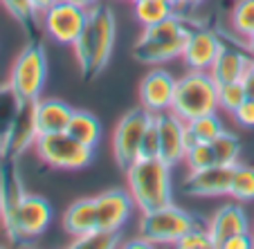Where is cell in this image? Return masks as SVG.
Masks as SVG:
<instances>
[{
  "instance_id": "7c38bea8",
  "label": "cell",
  "mask_w": 254,
  "mask_h": 249,
  "mask_svg": "<svg viewBox=\"0 0 254 249\" xmlns=\"http://www.w3.org/2000/svg\"><path fill=\"white\" fill-rule=\"evenodd\" d=\"M234 166H232V164H211V166L200 168V171H189V177L183 184V191L193 198H225V196H230Z\"/></svg>"
},
{
  "instance_id": "cb8c5ba5",
  "label": "cell",
  "mask_w": 254,
  "mask_h": 249,
  "mask_svg": "<svg viewBox=\"0 0 254 249\" xmlns=\"http://www.w3.org/2000/svg\"><path fill=\"white\" fill-rule=\"evenodd\" d=\"M223 121L216 112H207L196 119L187 121V149L193 142H214L223 133Z\"/></svg>"
},
{
  "instance_id": "f35d334b",
  "label": "cell",
  "mask_w": 254,
  "mask_h": 249,
  "mask_svg": "<svg viewBox=\"0 0 254 249\" xmlns=\"http://www.w3.org/2000/svg\"><path fill=\"white\" fill-rule=\"evenodd\" d=\"M72 2H77V5H81V7H86V9H90V7L99 5L101 0H72Z\"/></svg>"
},
{
  "instance_id": "6da1fadb",
  "label": "cell",
  "mask_w": 254,
  "mask_h": 249,
  "mask_svg": "<svg viewBox=\"0 0 254 249\" xmlns=\"http://www.w3.org/2000/svg\"><path fill=\"white\" fill-rule=\"evenodd\" d=\"M117 39V23L113 11L106 5H95L88 9V20L81 36L72 45L77 65L86 79L97 74L108 65Z\"/></svg>"
},
{
  "instance_id": "9c48e42d",
  "label": "cell",
  "mask_w": 254,
  "mask_h": 249,
  "mask_svg": "<svg viewBox=\"0 0 254 249\" xmlns=\"http://www.w3.org/2000/svg\"><path fill=\"white\" fill-rule=\"evenodd\" d=\"M52 222V206L45 198L25 193L18 209L14 211L11 220L5 225V231L11 240H29L39 238L48 231Z\"/></svg>"
},
{
  "instance_id": "484cf974",
  "label": "cell",
  "mask_w": 254,
  "mask_h": 249,
  "mask_svg": "<svg viewBox=\"0 0 254 249\" xmlns=\"http://www.w3.org/2000/svg\"><path fill=\"white\" fill-rule=\"evenodd\" d=\"M117 245H120V234L101 229V227H95L88 234L72 238V247L74 249H113Z\"/></svg>"
},
{
  "instance_id": "d6a6232c",
  "label": "cell",
  "mask_w": 254,
  "mask_h": 249,
  "mask_svg": "<svg viewBox=\"0 0 254 249\" xmlns=\"http://www.w3.org/2000/svg\"><path fill=\"white\" fill-rule=\"evenodd\" d=\"M176 247L180 249H211L214 247V240H211L209 231L200 229V227H191L185 236H180V240L176 243Z\"/></svg>"
},
{
  "instance_id": "bcb514c9",
  "label": "cell",
  "mask_w": 254,
  "mask_h": 249,
  "mask_svg": "<svg viewBox=\"0 0 254 249\" xmlns=\"http://www.w3.org/2000/svg\"><path fill=\"white\" fill-rule=\"evenodd\" d=\"M252 236H254V234H252Z\"/></svg>"
},
{
  "instance_id": "f6af8a7d",
  "label": "cell",
  "mask_w": 254,
  "mask_h": 249,
  "mask_svg": "<svg viewBox=\"0 0 254 249\" xmlns=\"http://www.w3.org/2000/svg\"><path fill=\"white\" fill-rule=\"evenodd\" d=\"M130 2H133V0H130Z\"/></svg>"
},
{
  "instance_id": "ba28073f",
  "label": "cell",
  "mask_w": 254,
  "mask_h": 249,
  "mask_svg": "<svg viewBox=\"0 0 254 249\" xmlns=\"http://www.w3.org/2000/svg\"><path fill=\"white\" fill-rule=\"evenodd\" d=\"M151 119H153V112H149L144 105L128 110L120 119L115 133H113V155H115V162L120 164L122 171H126L139 157L142 137Z\"/></svg>"
},
{
  "instance_id": "60d3db41",
  "label": "cell",
  "mask_w": 254,
  "mask_h": 249,
  "mask_svg": "<svg viewBox=\"0 0 254 249\" xmlns=\"http://www.w3.org/2000/svg\"><path fill=\"white\" fill-rule=\"evenodd\" d=\"M171 5L176 9H183V7H189V0H171Z\"/></svg>"
},
{
  "instance_id": "e0dca14e",
  "label": "cell",
  "mask_w": 254,
  "mask_h": 249,
  "mask_svg": "<svg viewBox=\"0 0 254 249\" xmlns=\"http://www.w3.org/2000/svg\"><path fill=\"white\" fill-rule=\"evenodd\" d=\"M209 231L211 240H214V247H223L227 238L236 234H248L250 231V218L245 213V209L241 204H223L221 209L216 211L209 220Z\"/></svg>"
},
{
  "instance_id": "b9f144b4",
  "label": "cell",
  "mask_w": 254,
  "mask_h": 249,
  "mask_svg": "<svg viewBox=\"0 0 254 249\" xmlns=\"http://www.w3.org/2000/svg\"><path fill=\"white\" fill-rule=\"evenodd\" d=\"M200 2H202V0H189V5H191V7H198Z\"/></svg>"
},
{
  "instance_id": "7bdbcfd3",
  "label": "cell",
  "mask_w": 254,
  "mask_h": 249,
  "mask_svg": "<svg viewBox=\"0 0 254 249\" xmlns=\"http://www.w3.org/2000/svg\"><path fill=\"white\" fill-rule=\"evenodd\" d=\"M2 157H5V150H2V139H0V162H2Z\"/></svg>"
},
{
  "instance_id": "4fadbf2b",
  "label": "cell",
  "mask_w": 254,
  "mask_h": 249,
  "mask_svg": "<svg viewBox=\"0 0 254 249\" xmlns=\"http://www.w3.org/2000/svg\"><path fill=\"white\" fill-rule=\"evenodd\" d=\"M95 206H97V227L108 231H117L120 234L124 229V225L130 220L135 206L133 196L128 193V189H111L104 191L95 198Z\"/></svg>"
},
{
  "instance_id": "ee69618b",
  "label": "cell",
  "mask_w": 254,
  "mask_h": 249,
  "mask_svg": "<svg viewBox=\"0 0 254 249\" xmlns=\"http://www.w3.org/2000/svg\"><path fill=\"white\" fill-rule=\"evenodd\" d=\"M252 65H254V61H252Z\"/></svg>"
},
{
  "instance_id": "3957f363",
  "label": "cell",
  "mask_w": 254,
  "mask_h": 249,
  "mask_svg": "<svg viewBox=\"0 0 254 249\" xmlns=\"http://www.w3.org/2000/svg\"><path fill=\"white\" fill-rule=\"evenodd\" d=\"M216 110H218V83L209 72L189 70L185 77L178 79L171 112H176L185 121H191Z\"/></svg>"
},
{
  "instance_id": "4dcf8cb0",
  "label": "cell",
  "mask_w": 254,
  "mask_h": 249,
  "mask_svg": "<svg viewBox=\"0 0 254 249\" xmlns=\"http://www.w3.org/2000/svg\"><path fill=\"white\" fill-rule=\"evenodd\" d=\"M248 99L243 90V83L234 81V83H218V110H225L230 115H234L243 101Z\"/></svg>"
},
{
  "instance_id": "e575fe53",
  "label": "cell",
  "mask_w": 254,
  "mask_h": 249,
  "mask_svg": "<svg viewBox=\"0 0 254 249\" xmlns=\"http://www.w3.org/2000/svg\"><path fill=\"white\" fill-rule=\"evenodd\" d=\"M234 121L243 128H254V99H245L243 103L236 108L234 115Z\"/></svg>"
},
{
  "instance_id": "ffe728a7",
  "label": "cell",
  "mask_w": 254,
  "mask_h": 249,
  "mask_svg": "<svg viewBox=\"0 0 254 249\" xmlns=\"http://www.w3.org/2000/svg\"><path fill=\"white\" fill-rule=\"evenodd\" d=\"M72 105L65 101L48 97V99L36 101V124H39V133H63L67 130V124L72 119Z\"/></svg>"
},
{
  "instance_id": "ac0fdd59",
  "label": "cell",
  "mask_w": 254,
  "mask_h": 249,
  "mask_svg": "<svg viewBox=\"0 0 254 249\" xmlns=\"http://www.w3.org/2000/svg\"><path fill=\"white\" fill-rule=\"evenodd\" d=\"M252 61H254V56L250 52H243V50L236 48V45L225 43L221 54H218V58H216L214 65H211L209 74L216 79V83L241 81V79L245 77V72L252 67Z\"/></svg>"
},
{
  "instance_id": "83f0119b",
  "label": "cell",
  "mask_w": 254,
  "mask_h": 249,
  "mask_svg": "<svg viewBox=\"0 0 254 249\" xmlns=\"http://www.w3.org/2000/svg\"><path fill=\"white\" fill-rule=\"evenodd\" d=\"M211 149H214V157L216 164H239V155H241V142L234 133L230 130H223L214 142H209Z\"/></svg>"
},
{
  "instance_id": "1f68e13d",
  "label": "cell",
  "mask_w": 254,
  "mask_h": 249,
  "mask_svg": "<svg viewBox=\"0 0 254 249\" xmlns=\"http://www.w3.org/2000/svg\"><path fill=\"white\" fill-rule=\"evenodd\" d=\"M185 164H187L189 171H200V168L216 164L214 149H211L209 142H193L185 153Z\"/></svg>"
},
{
  "instance_id": "4316f807",
  "label": "cell",
  "mask_w": 254,
  "mask_h": 249,
  "mask_svg": "<svg viewBox=\"0 0 254 249\" xmlns=\"http://www.w3.org/2000/svg\"><path fill=\"white\" fill-rule=\"evenodd\" d=\"M23 99L14 92V88L7 83V86H0V139L7 135V130L11 128L16 115H18Z\"/></svg>"
},
{
  "instance_id": "f546056e",
  "label": "cell",
  "mask_w": 254,
  "mask_h": 249,
  "mask_svg": "<svg viewBox=\"0 0 254 249\" xmlns=\"http://www.w3.org/2000/svg\"><path fill=\"white\" fill-rule=\"evenodd\" d=\"M0 2L11 14V18L18 20L20 27L27 34H32V29L39 25V14L34 11L32 0H0Z\"/></svg>"
},
{
  "instance_id": "30bf717a",
  "label": "cell",
  "mask_w": 254,
  "mask_h": 249,
  "mask_svg": "<svg viewBox=\"0 0 254 249\" xmlns=\"http://www.w3.org/2000/svg\"><path fill=\"white\" fill-rule=\"evenodd\" d=\"M223 45H225V41L216 32L205 29V27H191L180 58H183V63L187 65V70L209 72L214 61L218 58V54H221Z\"/></svg>"
},
{
  "instance_id": "8992f818",
  "label": "cell",
  "mask_w": 254,
  "mask_h": 249,
  "mask_svg": "<svg viewBox=\"0 0 254 249\" xmlns=\"http://www.w3.org/2000/svg\"><path fill=\"white\" fill-rule=\"evenodd\" d=\"M34 150L43 164H48L50 168H61V171H79V168L88 166L92 159L90 146H83L81 142H77L67 130L39 135Z\"/></svg>"
},
{
  "instance_id": "ab89813d",
  "label": "cell",
  "mask_w": 254,
  "mask_h": 249,
  "mask_svg": "<svg viewBox=\"0 0 254 249\" xmlns=\"http://www.w3.org/2000/svg\"><path fill=\"white\" fill-rule=\"evenodd\" d=\"M245 50H248V52L254 56V32L250 34V36H245Z\"/></svg>"
},
{
  "instance_id": "5bb4252c",
  "label": "cell",
  "mask_w": 254,
  "mask_h": 249,
  "mask_svg": "<svg viewBox=\"0 0 254 249\" xmlns=\"http://www.w3.org/2000/svg\"><path fill=\"white\" fill-rule=\"evenodd\" d=\"M178 79L169 70L155 65L139 83V105H144L149 112L160 115V112L171 110L173 97H176Z\"/></svg>"
},
{
  "instance_id": "52a82bcc",
  "label": "cell",
  "mask_w": 254,
  "mask_h": 249,
  "mask_svg": "<svg viewBox=\"0 0 254 249\" xmlns=\"http://www.w3.org/2000/svg\"><path fill=\"white\" fill-rule=\"evenodd\" d=\"M88 20V9L72 0H57L45 11L39 14V25L48 34V39L61 45H74L81 36Z\"/></svg>"
},
{
  "instance_id": "836d02e7",
  "label": "cell",
  "mask_w": 254,
  "mask_h": 249,
  "mask_svg": "<svg viewBox=\"0 0 254 249\" xmlns=\"http://www.w3.org/2000/svg\"><path fill=\"white\" fill-rule=\"evenodd\" d=\"M139 157H160V133H158V124H155V115L151 119V124L146 126V133L142 137Z\"/></svg>"
},
{
  "instance_id": "44dd1931",
  "label": "cell",
  "mask_w": 254,
  "mask_h": 249,
  "mask_svg": "<svg viewBox=\"0 0 254 249\" xmlns=\"http://www.w3.org/2000/svg\"><path fill=\"white\" fill-rule=\"evenodd\" d=\"M97 227V206L95 198H81V200L72 202L63 213V229L67 236L77 238L81 234H88Z\"/></svg>"
},
{
  "instance_id": "7402d4cb",
  "label": "cell",
  "mask_w": 254,
  "mask_h": 249,
  "mask_svg": "<svg viewBox=\"0 0 254 249\" xmlns=\"http://www.w3.org/2000/svg\"><path fill=\"white\" fill-rule=\"evenodd\" d=\"M67 133L77 139V142H81L83 146H90L95 150V146L99 144V139H101V124L92 112L74 110L70 124H67Z\"/></svg>"
},
{
  "instance_id": "277c9868",
  "label": "cell",
  "mask_w": 254,
  "mask_h": 249,
  "mask_svg": "<svg viewBox=\"0 0 254 249\" xmlns=\"http://www.w3.org/2000/svg\"><path fill=\"white\" fill-rule=\"evenodd\" d=\"M45 79H48V52L43 43L29 41L11 65L9 86L23 101H36L41 99Z\"/></svg>"
},
{
  "instance_id": "7a4b0ae2",
  "label": "cell",
  "mask_w": 254,
  "mask_h": 249,
  "mask_svg": "<svg viewBox=\"0 0 254 249\" xmlns=\"http://www.w3.org/2000/svg\"><path fill=\"white\" fill-rule=\"evenodd\" d=\"M171 168L160 157H137L126 168V189L133 196L139 213L171 204Z\"/></svg>"
},
{
  "instance_id": "603a6c76",
  "label": "cell",
  "mask_w": 254,
  "mask_h": 249,
  "mask_svg": "<svg viewBox=\"0 0 254 249\" xmlns=\"http://www.w3.org/2000/svg\"><path fill=\"white\" fill-rule=\"evenodd\" d=\"M176 14L171 0H133V16L142 27L155 25Z\"/></svg>"
},
{
  "instance_id": "5b68a950",
  "label": "cell",
  "mask_w": 254,
  "mask_h": 249,
  "mask_svg": "<svg viewBox=\"0 0 254 249\" xmlns=\"http://www.w3.org/2000/svg\"><path fill=\"white\" fill-rule=\"evenodd\" d=\"M196 225V218L189 211L171 202L160 209L144 211L139 218V236H144L151 245H176L180 236H185Z\"/></svg>"
},
{
  "instance_id": "d6986e66",
  "label": "cell",
  "mask_w": 254,
  "mask_h": 249,
  "mask_svg": "<svg viewBox=\"0 0 254 249\" xmlns=\"http://www.w3.org/2000/svg\"><path fill=\"white\" fill-rule=\"evenodd\" d=\"M189 32H191V29H189ZM187 36L189 34L171 39V41H149V39H142V36H139L137 43L133 45V56L137 58L139 63H146V65H162V63H169L183 54Z\"/></svg>"
},
{
  "instance_id": "74e56055",
  "label": "cell",
  "mask_w": 254,
  "mask_h": 249,
  "mask_svg": "<svg viewBox=\"0 0 254 249\" xmlns=\"http://www.w3.org/2000/svg\"><path fill=\"white\" fill-rule=\"evenodd\" d=\"M54 2H57V0H32V7L36 14H41V11H45L50 5H54Z\"/></svg>"
},
{
  "instance_id": "d590c367",
  "label": "cell",
  "mask_w": 254,
  "mask_h": 249,
  "mask_svg": "<svg viewBox=\"0 0 254 249\" xmlns=\"http://www.w3.org/2000/svg\"><path fill=\"white\" fill-rule=\"evenodd\" d=\"M223 247L225 249H250V247H254V236L250 234H236V236H232V238H227L225 243H223Z\"/></svg>"
},
{
  "instance_id": "f1b7e54d",
  "label": "cell",
  "mask_w": 254,
  "mask_h": 249,
  "mask_svg": "<svg viewBox=\"0 0 254 249\" xmlns=\"http://www.w3.org/2000/svg\"><path fill=\"white\" fill-rule=\"evenodd\" d=\"M230 25L243 39L254 32V0H236L230 14Z\"/></svg>"
},
{
  "instance_id": "8d00e7d4",
  "label": "cell",
  "mask_w": 254,
  "mask_h": 249,
  "mask_svg": "<svg viewBox=\"0 0 254 249\" xmlns=\"http://www.w3.org/2000/svg\"><path fill=\"white\" fill-rule=\"evenodd\" d=\"M241 83H243L245 97H248V99H254V65L250 67L248 72H245V77L241 79Z\"/></svg>"
},
{
  "instance_id": "8fae6325",
  "label": "cell",
  "mask_w": 254,
  "mask_h": 249,
  "mask_svg": "<svg viewBox=\"0 0 254 249\" xmlns=\"http://www.w3.org/2000/svg\"><path fill=\"white\" fill-rule=\"evenodd\" d=\"M39 101V99H36ZM36 101H23L18 115H16L11 128L2 137V150L5 157L18 159L23 153L34 149L36 139H39V124H36Z\"/></svg>"
},
{
  "instance_id": "2e32d148",
  "label": "cell",
  "mask_w": 254,
  "mask_h": 249,
  "mask_svg": "<svg viewBox=\"0 0 254 249\" xmlns=\"http://www.w3.org/2000/svg\"><path fill=\"white\" fill-rule=\"evenodd\" d=\"M25 193L27 191L23 189V180H20L16 159L2 157V162H0V222H2V227L11 220Z\"/></svg>"
},
{
  "instance_id": "9a60e30c",
  "label": "cell",
  "mask_w": 254,
  "mask_h": 249,
  "mask_svg": "<svg viewBox=\"0 0 254 249\" xmlns=\"http://www.w3.org/2000/svg\"><path fill=\"white\" fill-rule=\"evenodd\" d=\"M160 133V159L167 162L169 166L185 162L187 153V121L180 119L176 112L167 110L155 115Z\"/></svg>"
},
{
  "instance_id": "d4e9b609",
  "label": "cell",
  "mask_w": 254,
  "mask_h": 249,
  "mask_svg": "<svg viewBox=\"0 0 254 249\" xmlns=\"http://www.w3.org/2000/svg\"><path fill=\"white\" fill-rule=\"evenodd\" d=\"M230 198L236 202H254V166L236 164L232 175Z\"/></svg>"
}]
</instances>
